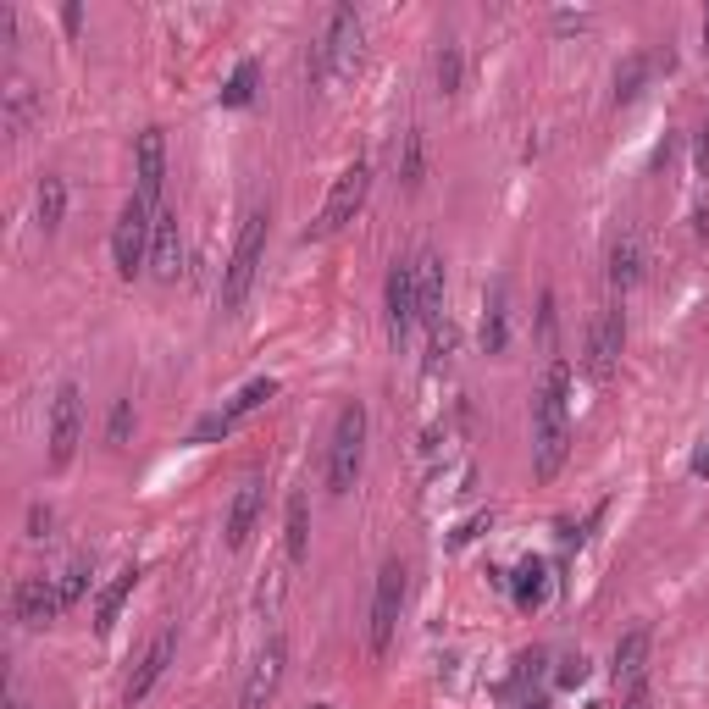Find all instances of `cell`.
Returning a JSON list of instances; mask_svg holds the SVG:
<instances>
[{
	"label": "cell",
	"mask_w": 709,
	"mask_h": 709,
	"mask_svg": "<svg viewBox=\"0 0 709 709\" xmlns=\"http://www.w3.org/2000/svg\"><path fill=\"white\" fill-rule=\"evenodd\" d=\"M565 455H571V366L549 361L538 405H532V477L554 482Z\"/></svg>",
	"instance_id": "cell-1"
},
{
	"label": "cell",
	"mask_w": 709,
	"mask_h": 709,
	"mask_svg": "<svg viewBox=\"0 0 709 709\" xmlns=\"http://www.w3.org/2000/svg\"><path fill=\"white\" fill-rule=\"evenodd\" d=\"M355 61H361V12H355V6H333L322 39H316L311 56H305V78H311V84H322V78H349Z\"/></svg>",
	"instance_id": "cell-2"
},
{
	"label": "cell",
	"mask_w": 709,
	"mask_h": 709,
	"mask_svg": "<svg viewBox=\"0 0 709 709\" xmlns=\"http://www.w3.org/2000/svg\"><path fill=\"white\" fill-rule=\"evenodd\" d=\"M361 460H366V405L361 399H344L333 416V438H327V493L344 499L361 477Z\"/></svg>",
	"instance_id": "cell-3"
},
{
	"label": "cell",
	"mask_w": 709,
	"mask_h": 709,
	"mask_svg": "<svg viewBox=\"0 0 709 709\" xmlns=\"http://www.w3.org/2000/svg\"><path fill=\"white\" fill-rule=\"evenodd\" d=\"M266 222H272L266 211H250L244 228H239V239H233V255H228V266H222V289H217L222 311H239L244 294H250V283H255V272H261V261H266Z\"/></svg>",
	"instance_id": "cell-4"
},
{
	"label": "cell",
	"mask_w": 709,
	"mask_h": 709,
	"mask_svg": "<svg viewBox=\"0 0 709 709\" xmlns=\"http://www.w3.org/2000/svg\"><path fill=\"white\" fill-rule=\"evenodd\" d=\"M150 239H156V205H145L139 194H128L117 228H111V261H117V277H139L150 266Z\"/></svg>",
	"instance_id": "cell-5"
},
{
	"label": "cell",
	"mask_w": 709,
	"mask_h": 709,
	"mask_svg": "<svg viewBox=\"0 0 709 709\" xmlns=\"http://www.w3.org/2000/svg\"><path fill=\"white\" fill-rule=\"evenodd\" d=\"M366 194H372V167H366V161L344 167V172L333 178V189H327V200H322V217L311 222V239H327V233L349 228V222L361 217Z\"/></svg>",
	"instance_id": "cell-6"
},
{
	"label": "cell",
	"mask_w": 709,
	"mask_h": 709,
	"mask_svg": "<svg viewBox=\"0 0 709 709\" xmlns=\"http://www.w3.org/2000/svg\"><path fill=\"white\" fill-rule=\"evenodd\" d=\"M399 610H405V565L383 560V571H377V593H372V621H366V643H372V654L394 649Z\"/></svg>",
	"instance_id": "cell-7"
},
{
	"label": "cell",
	"mask_w": 709,
	"mask_h": 709,
	"mask_svg": "<svg viewBox=\"0 0 709 709\" xmlns=\"http://www.w3.org/2000/svg\"><path fill=\"white\" fill-rule=\"evenodd\" d=\"M621 344H626V311H621V305H604V311L588 322L582 372H588L593 383H610V377H615V361H621Z\"/></svg>",
	"instance_id": "cell-8"
},
{
	"label": "cell",
	"mask_w": 709,
	"mask_h": 709,
	"mask_svg": "<svg viewBox=\"0 0 709 709\" xmlns=\"http://www.w3.org/2000/svg\"><path fill=\"white\" fill-rule=\"evenodd\" d=\"M78 444H84V388L61 383L50 399V466H73Z\"/></svg>",
	"instance_id": "cell-9"
},
{
	"label": "cell",
	"mask_w": 709,
	"mask_h": 709,
	"mask_svg": "<svg viewBox=\"0 0 709 709\" xmlns=\"http://www.w3.org/2000/svg\"><path fill=\"white\" fill-rule=\"evenodd\" d=\"M383 305H388V333L410 338V327L421 322V305H416V261H394L388 266V283H383Z\"/></svg>",
	"instance_id": "cell-10"
},
{
	"label": "cell",
	"mask_w": 709,
	"mask_h": 709,
	"mask_svg": "<svg viewBox=\"0 0 709 709\" xmlns=\"http://www.w3.org/2000/svg\"><path fill=\"white\" fill-rule=\"evenodd\" d=\"M283 665H289V643L272 632L261 643V654H255V671H250V682H244V693H239V709H266L272 704L277 682H283Z\"/></svg>",
	"instance_id": "cell-11"
},
{
	"label": "cell",
	"mask_w": 709,
	"mask_h": 709,
	"mask_svg": "<svg viewBox=\"0 0 709 709\" xmlns=\"http://www.w3.org/2000/svg\"><path fill=\"white\" fill-rule=\"evenodd\" d=\"M161 183H167V139H161V128H145L139 150H133V194L161 211Z\"/></svg>",
	"instance_id": "cell-12"
},
{
	"label": "cell",
	"mask_w": 709,
	"mask_h": 709,
	"mask_svg": "<svg viewBox=\"0 0 709 709\" xmlns=\"http://www.w3.org/2000/svg\"><path fill=\"white\" fill-rule=\"evenodd\" d=\"M272 394H277V377H255V383H244L239 394H233L228 405L217 410V416L194 427V444H205V438H222V433H233V427H239V421L250 416V410H261Z\"/></svg>",
	"instance_id": "cell-13"
},
{
	"label": "cell",
	"mask_w": 709,
	"mask_h": 709,
	"mask_svg": "<svg viewBox=\"0 0 709 709\" xmlns=\"http://www.w3.org/2000/svg\"><path fill=\"white\" fill-rule=\"evenodd\" d=\"M172 654H178V632H172V626H161V632L150 637V649L139 654V665H133V676H128V687H122V698H128V704H145L150 687L167 676Z\"/></svg>",
	"instance_id": "cell-14"
},
{
	"label": "cell",
	"mask_w": 709,
	"mask_h": 709,
	"mask_svg": "<svg viewBox=\"0 0 709 709\" xmlns=\"http://www.w3.org/2000/svg\"><path fill=\"white\" fill-rule=\"evenodd\" d=\"M34 122H39V89L28 84L23 73H12L6 78V89H0V128H6V139H28L34 133Z\"/></svg>",
	"instance_id": "cell-15"
},
{
	"label": "cell",
	"mask_w": 709,
	"mask_h": 709,
	"mask_svg": "<svg viewBox=\"0 0 709 709\" xmlns=\"http://www.w3.org/2000/svg\"><path fill=\"white\" fill-rule=\"evenodd\" d=\"M12 615L23 626H50V621H61V593H56V582L50 577H23L12 588Z\"/></svg>",
	"instance_id": "cell-16"
},
{
	"label": "cell",
	"mask_w": 709,
	"mask_h": 709,
	"mask_svg": "<svg viewBox=\"0 0 709 709\" xmlns=\"http://www.w3.org/2000/svg\"><path fill=\"white\" fill-rule=\"evenodd\" d=\"M178 272H183L178 211H156V239H150V277H156V283H178Z\"/></svg>",
	"instance_id": "cell-17"
},
{
	"label": "cell",
	"mask_w": 709,
	"mask_h": 709,
	"mask_svg": "<svg viewBox=\"0 0 709 709\" xmlns=\"http://www.w3.org/2000/svg\"><path fill=\"white\" fill-rule=\"evenodd\" d=\"M261 505H266L261 477H244L239 493H233V505H228V549H244V543H250L255 521H261Z\"/></svg>",
	"instance_id": "cell-18"
},
{
	"label": "cell",
	"mask_w": 709,
	"mask_h": 709,
	"mask_svg": "<svg viewBox=\"0 0 709 709\" xmlns=\"http://www.w3.org/2000/svg\"><path fill=\"white\" fill-rule=\"evenodd\" d=\"M649 649H654V632H649V626H632V632L615 643V654H610L615 682H637V676H649Z\"/></svg>",
	"instance_id": "cell-19"
},
{
	"label": "cell",
	"mask_w": 709,
	"mask_h": 709,
	"mask_svg": "<svg viewBox=\"0 0 709 709\" xmlns=\"http://www.w3.org/2000/svg\"><path fill=\"white\" fill-rule=\"evenodd\" d=\"M610 289L615 294H626V289H637L643 283V239L637 233H621V239L610 244Z\"/></svg>",
	"instance_id": "cell-20"
},
{
	"label": "cell",
	"mask_w": 709,
	"mask_h": 709,
	"mask_svg": "<svg viewBox=\"0 0 709 709\" xmlns=\"http://www.w3.org/2000/svg\"><path fill=\"white\" fill-rule=\"evenodd\" d=\"M505 344H510V294H505V283H493L488 311H482V349H488V355H505Z\"/></svg>",
	"instance_id": "cell-21"
},
{
	"label": "cell",
	"mask_w": 709,
	"mask_h": 709,
	"mask_svg": "<svg viewBox=\"0 0 709 709\" xmlns=\"http://www.w3.org/2000/svg\"><path fill=\"white\" fill-rule=\"evenodd\" d=\"M133 582H139V565H122L117 577L100 588V599H95V632H111V626H117L122 604H128V593H133Z\"/></svg>",
	"instance_id": "cell-22"
},
{
	"label": "cell",
	"mask_w": 709,
	"mask_h": 709,
	"mask_svg": "<svg viewBox=\"0 0 709 709\" xmlns=\"http://www.w3.org/2000/svg\"><path fill=\"white\" fill-rule=\"evenodd\" d=\"M283 549H289V565H300L311 554V505L305 493H289V516H283Z\"/></svg>",
	"instance_id": "cell-23"
},
{
	"label": "cell",
	"mask_w": 709,
	"mask_h": 709,
	"mask_svg": "<svg viewBox=\"0 0 709 709\" xmlns=\"http://www.w3.org/2000/svg\"><path fill=\"white\" fill-rule=\"evenodd\" d=\"M34 217H39V228H45V233H56L61 217H67V183H61L56 172H45V178H39V189H34Z\"/></svg>",
	"instance_id": "cell-24"
},
{
	"label": "cell",
	"mask_w": 709,
	"mask_h": 709,
	"mask_svg": "<svg viewBox=\"0 0 709 709\" xmlns=\"http://www.w3.org/2000/svg\"><path fill=\"white\" fill-rule=\"evenodd\" d=\"M421 178H427V133L410 128L405 145H399V183H405V189H421Z\"/></svg>",
	"instance_id": "cell-25"
},
{
	"label": "cell",
	"mask_w": 709,
	"mask_h": 709,
	"mask_svg": "<svg viewBox=\"0 0 709 709\" xmlns=\"http://www.w3.org/2000/svg\"><path fill=\"white\" fill-rule=\"evenodd\" d=\"M543 593H549V565H543V560H521V571H516V604H521V610H538Z\"/></svg>",
	"instance_id": "cell-26"
},
{
	"label": "cell",
	"mask_w": 709,
	"mask_h": 709,
	"mask_svg": "<svg viewBox=\"0 0 709 709\" xmlns=\"http://www.w3.org/2000/svg\"><path fill=\"white\" fill-rule=\"evenodd\" d=\"M89 577H95V565H89V560H73V565H67V571H61V577H56L61 610H73V604L84 599V593H89Z\"/></svg>",
	"instance_id": "cell-27"
},
{
	"label": "cell",
	"mask_w": 709,
	"mask_h": 709,
	"mask_svg": "<svg viewBox=\"0 0 709 709\" xmlns=\"http://www.w3.org/2000/svg\"><path fill=\"white\" fill-rule=\"evenodd\" d=\"M643 84H649V56H626V67L615 73V100H637L643 95Z\"/></svg>",
	"instance_id": "cell-28"
},
{
	"label": "cell",
	"mask_w": 709,
	"mask_h": 709,
	"mask_svg": "<svg viewBox=\"0 0 709 709\" xmlns=\"http://www.w3.org/2000/svg\"><path fill=\"white\" fill-rule=\"evenodd\" d=\"M438 95H460V45H444L438 50Z\"/></svg>",
	"instance_id": "cell-29"
},
{
	"label": "cell",
	"mask_w": 709,
	"mask_h": 709,
	"mask_svg": "<svg viewBox=\"0 0 709 709\" xmlns=\"http://www.w3.org/2000/svg\"><path fill=\"white\" fill-rule=\"evenodd\" d=\"M250 100H255V61H244L222 89V106H250Z\"/></svg>",
	"instance_id": "cell-30"
},
{
	"label": "cell",
	"mask_w": 709,
	"mask_h": 709,
	"mask_svg": "<svg viewBox=\"0 0 709 709\" xmlns=\"http://www.w3.org/2000/svg\"><path fill=\"white\" fill-rule=\"evenodd\" d=\"M128 433H133V399H117V405H111V421H106V438L111 444H128Z\"/></svg>",
	"instance_id": "cell-31"
},
{
	"label": "cell",
	"mask_w": 709,
	"mask_h": 709,
	"mask_svg": "<svg viewBox=\"0 0 709 709\" xmlns=\"http://www.w3.org/2000/svg\"><path fill=\"white\" fill-rule=\"evenodd\" d=\"M560 682L565 687H582V682H588V660H582V654H571V660L560 665Z\"/></svg>",
	"instance_id": "cell-32"
},
{
	"label": "cell",
	"mask_w": 709,
	"mask_h": 709,
	"mask_svg": "<svg viewBox=\"0 0 709 709\" xmlns=\"http://www.w3.org/2000/svg\"><path fill=\"white\" fill-rule=\"evenodd\" d=\"M28 538H50V510L45 505H34V510H28Z\"/></svg>",
	"instance_id": "cell-33"
},
{
	"label": "cell",
	"mask_w": 709,
	"mask_h": 709,
	"mask_svg": "<svg viewBox=\"0 0 709 709\" xmlns=\"http://www.w3.org/2000/svg\"><path fill=\"white\" fill-rule=\"evenodd\" d=\"M698 178H709V128L698 133Z\"/></svg>",
	"instance_id": "cell-34"
},
{
	"label": "cell",
	"mask_w": 709,
	"mask_h": 709,
	"mask_svg": "<svg viewBox=\"0 0 709 709\" xmlns=\"http://www.w3.org/2000/svg\"><path fill=\"white\" fill-rule=\"evenodd\" d=\"M482 527H488V516H477V521H466V527H460V532H455V543H471V538H477V532H482Z\"/></svg>",
	"instance_id": "cell-35"
},
{
	"label": "cell",
	"mask_w": 709,
	"mask_h": 709,
	"mask_svg": "<svg viewBox=\"0 0 709 709\" xmlns=\"http://www.w3.org/2000/svg\"><path fill=\"white\" fill-rule=\"evenodd\" d=\"M78 23H84V6H67V12H61V28H67V34H78Z\"/></svg>",
	"instance_id": "cell-36"
},
{
	"label": "cell",
	"mask_w": 709,
	"mask_h": 709,
	"mask_svg": "<svg viewBox=\"0 0 709 709\" xmlns=\"http://www.w3.org/2000/svg\"><path fill=\"white\" fill-rule=\"evenodd\" d=\"M693 477H709V438L698 444V455H693Z\"/></svg>",
	"instance_id": "cell-37"
},
{
	"label": "cell",
	"mask_w": 709,
	"mask_h": 709,
	"mask_svg": "<svg viewBox=\"0 0 709 709\" xmlns=\"http://www.w3.org/2000/svg\"><path fill=\"white\" fill-rule=\"evenodd\" d=\"M6 709H23V704H17V693H6Z\"/></svg>",
	"instance_id": "cell-38"
},
{
	"label": "cell",
	"mask_w": 709,
	"mask_h": 709,
	"mask_svg": "<svg viewBox=\"0 0 709 709\" xmlns=\"http://www.w3.org/2000/svg\"><path fill=\"white\" fill-rule=\"evenodd\" d=\"M521 709H543V698H532V704H521Z\"/></svg>",
	"instance_id": "cell-39"
},
{
	"label": "cell",
	"mask_w": 709,
	"mask_h": 709,
	"mask_svg": "<svg viewBox=\"0 0 709 709\" xmlns=\"http://www.w3.org/2000/svg\"><path fill=\"white\" fill-rule=\"evenodd\" d=\"M704 50H709V17H704Z\"/></svg>",
	"instance_id": "cell-40"
}]
</instances>
